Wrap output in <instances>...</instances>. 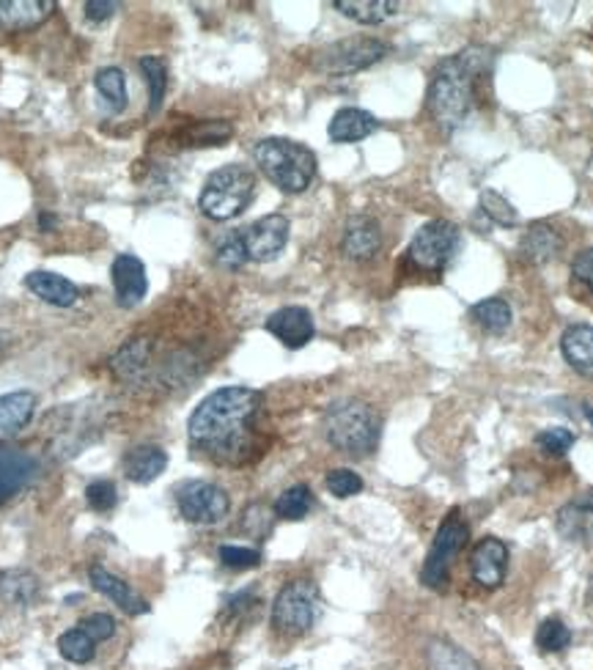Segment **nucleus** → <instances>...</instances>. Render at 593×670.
<instances>
[{
	"label": "nucleus",
	"instance_id": "obj_25",
	"mask_svg": "<svg viewBox=\"0 0 593 670\" xmlns=\"http://www.w3.org/2000/svg\"><path fill=\"white\" fill-rule=\"evenodd\" d=\"M563 248V239L558 237V231L547 223H536L525 231L522 242H519V253L525 256V261L530 264H545V261L556 259Z\"/></svg>",
	"mask_w": 593,
	"mask_h": 670
},
{
	"label": "nucleus",
	"instance_id": "obj_41",
	"mask_svg": "<svg viewBox=\"0 0 593 670\" xmlns=\"http://www.w3.org/2000/svg\"><path fill=\"white\" fill-rule=\"evenodd\" d=\"M77 627L86 629L97 644H105V640H110L116 635V618L108 616V613H91L83 622H77Z\"/></svg>",
	"mask_w": 593,
	"mask_h": 670
},
{
	"label": "nucleus",
	"instance_id": "obj_35",
	"mask_svg": "<svg viewBox=\"0 0 593 670\" xmlns=\"http://www.w3.org/2000/svg\"><path fill=\"white\" fill-rule=\"evenodd\" d=\"M569 644H572V633H569V627L561 618H547L539 627V633H536V646L541 651H550V655L569 649Z\"/></svg>",
	"mask_w": 593,
	"mask_h": 670
},
{
	"label": "nucleus",
	"instance_id": "obj_37",
	"mask_svg": "<svg viewBox=\"0 0 593 670\" xmlns=\"http://www.w3.org/2000/svg\"><path fill=\"white\" fill-rule=\"evenodd\" d=\"M220 563L234 572H242V569H254L261 563V552L254 547H237V544H223L220 547Z\"/></svg>",
	"mask_w": 593,
	"mask_h": 670
},
{
	"label": "nucleus",
	"instance_id": "obj_32",
	"mask_svg": "<svg viewBox=\"0 0 593 670\" xmlns=\"http://www.w3.org/2000/svg\"><path fill=\"white\" fill-rule=\"evenodd\" d=\"M58 651L64 660L75 662V666H86L97 655V640L86 633V629L75 627L58 638Z\"/></svg>",
	"mask_w": 593,
	"mask_h": 670
},
{
	"label": "nucleus",
	"instance_id": "obj_6",
	"mask_svg": "<svg viewBox=\"0 0 593 670\" xmlns=\"http://www.w3.org/2000/svg\"><path fill=\"white\" fill-rule=\"evenodd\" d=\"M319 613H322V596H319L316 583L292 580L272 602V627L278 635L296 638L316 624Z\"/></svg>",
	"mask_w": 593,
	"mask_h": 670
},
{
	"label": "nucleus",
	"instance_id": "obj_14",
	"mask_svg": "<svg viewBox=\"0 0 593 670\" xmlns=\"http://www.w3.org/2000/svg\"><path fill=\"white\" fill-rule=\"evenodd\" d=\"M508 547L500 539H481L470 555V572L481 588H500L506 580Z\"/></svg>",
	"mask_w": 593,
	"mask_h": 670
},
{
	"label": "nucleus",
	"instance_id": "obj_13",
	"mask_svg": "<svg viewBox=\"0 0 593 670\" xmlns=\"http://www.w3.org/2000/svg\"><path fill=\"white\" fill-rule=\"evenodd\" d=\"M110 275H114L116 300H119L121 309H136L138 303H143L149 292V278L147 267L138 256L121 253L110 267Z\"/></svg>",
	"mask_w": 593,
	"mask_h": 670
},
{
	"label": "nucleus",
	"instance_id": "obj_34",
	"mask_svg": "<svg viewBox=\"0 0 593 670\" xmlns=\"http://www.w3.org/2000/svg\"><path fill=\"white\" fill-rule=\"evenodd\" d=\"M313 508V495L305 484H296V487H289L281 498L276 500V514L281 519H289V522H296V519L308 517V511Z\"/></svg>",
	"mask_w": 593,
	"mask_h": 670
},
{
	"label": "nucleus",
	"instance_id": "obj_22",
	"mask_svg": "<svg viewBox=\"0 0 593 670\" xmlns=\"http://www.w3.org/2000/svg\"><path fill=\"white\" fill-rule=\"evenodd\" d=\"M377 127H379V121L374 119L368 110L341 108L338 114L330 119L327 136H330V141H335V143H357V141H363V138L371 136V132H377Z\"/></svg>",
	"mask_w": 593,
	"mask_h": 670
},
{
	"label": "nucleus",
	"instance_id": "obj_12",
	"mask_svg": "<svg viewBox=\"0 0 593 670\" xmlns=\"http://www.w3.org/2000/svg\"><path fill=\"white\" fill-rule=\"evenodd\" d=\"M39 465L25 449L0 445V506L20 495L36 476Z\"/></svg>",
	"mask_w": 593,
	"mask_h": 670
},
{
	"label": "nucleus",
	"instance_id": "obj_15",
	"mask_svg": "<svg viewBox=\"0 0 593 670\" xmlns=\"http://www.w3.org/2000/svg\"><path fill=\"white\" fill-rule=\"evenodd\" d=\"M55 0H0V31H33L53 17Z\"/></svg>",
	"mask_w": 593,
	"mask_h": 670
},
{
	"label": "nucleus",
	"instance_id": "obj_39",
	"mask_svg": "<svg viewBox=\"0 0 593 670\" xmlns=\"http://www.w3.org/2000/svg\"><path fill=\"white\" fill-rule=\"evenodd\" d=\"M327 489L335 495V498H352V495L363 493V478L357 476L355 471H346V467H338V471L327 473Z\"/></svg>",
	"mask_w": 593,
	"mask_h": 670
},
{
	"label": "nucleus",
	"instance_id": "obj_33",
	"mask_svg": "<svg viewBox=\"0 0 593 670\" xmlns=\"http://www.w3.org/2000/svg\"><path fill=\"white\" fill-rule=\"evenodd\" d=\"M427 660L432 670H481L462 649L445 644V640H434V644L429 646Z\"/></svg>",
	"mask_w": 593,
	"mask_h": 670
},
{
	"label": "nucleus",
	"instance_id": "obj_26",
	"mask_svg": "<svg viewBox=\"0 0 593 670\" xmlns=\"http://www.w3.org/2000/svg\"><path fill=\"white\" fill-rule=\"evenodd\" d=\"M39 596V577L36 574L25 572V569H9L0 574V599L6 605L28 607L33 605Z\"/></svg>",
	"mask_w": 593,
	"mask_h": 670
},
{
	"label": "nucleus",
	"instance_id": "obj_2",
	"mask_svg": "<svg viewBox=\"0 0 593 670\" xmlns=\"http://www.w3.org/2000/svg\"><path fill=\"white\" fill-rule=\"evenodd\" d=\"M492 55L486 47H467L448 55L429 83V114L443 132H456L467 121L478 97V80L489 72Z\"/></svg>",
	"mask_w": 593,
	"mask_h": 670
},
{
	"label": "nucleus",
	"instance_id": "obj_17",
	"mask_svg": "<svg viewBox=\"0 0 593 670\" xmlns=\"http://www.w3.org/2000/svg\"><path fill=\"white\" fill-rule=\"evenodd\" d=\"M379 248H382V228H379V223L368 215L349 217V223L344 228V239H341V250L346 253V259L368 261L379 253Z\"/></svg>",
	"mask_w": 593,
	"mask_h": 670
},
{
	"label": "nucleus",
	"instance_id": "obj_27",
	"mask_svg": "<svg viewBox=\"0 0 593 670\" xmlns=\"http://www.w3.org/2000/svg\"><path fill=\"white\" fill-rule=\"evenodd\" d=\"M333 6L360 25H379L399 11L396 0H333Z\"/></svg>",
	"mask_w": 593,
	"mask_h": 670
},
{
	"label": "nucleus",
	"instance_id": "obj_20",
	"mask_svg": "<svg viewBox=\"0 0 593 670\" xmlns=\"http://www.w3.org/2000/svg\"><path fill=\"white\" fill-rule=\"evenodd\" d=\"M556 528L563 539L578 541V544H589L593 541V495L567 502L558 511Z\"/></svg>",
	"mask_w": 593,
	"mask_h": 670
},
{
	"label": "nucleus",
	"instance_id": "obj_11",
	"mask_svg": "<svg viewBox=\"0 0 593 670\" xmlns=\"http://www.w3.org/2000/svg\"><path fill=\"white\" fill-rule=\"evenodd\" d=\"M289 217L283 215H267L261 220L250 223L248 228H242L239 239H242V248L248 261H272L281 256V250L289 242Z\"/></svg>",
	"mask_w": 593,
	"mask_h": 670
},
{
	"label": "nucleus",
	"instance_id": "obj_16",
	"mask_svg": "<svg viewBox=\"0 0 593 670\" xmlns=\"http://www.w3.org/2000/svg\"><path fill=\"white\" fill-rule=\"evenodd\" d=\"M267 331L276 335L283 346H289V349H302L313 338V333H316V325H313L311 311L302 309V305H287V309L276 311L267 320Z\"/></svg>",
	"mask_w": 593,
	"mask_h": 670
},
{
	"label": "nucleus",
	"instance_id": "obj_8",
	"mask_svg": "<svg viewBox=\"0 0 593 670\" xmlns=\"http://www.w3.org/2000/svg\"><path fill=\"white\" fill-rule=\"evenodd\" d=\"M388 55V44L379 42V39L368 36H355V39H341V42L327 44L324 50H319L313 66L319 72H327V75H352V72H360L374 66L377 61H382Z\"/></svg>",
	"mask_w": 593,
	"mask_h": 670
},
{
	"label": "nucleus",
	"instance_id": "obj_30",
	"mask_svg": "<svg viewBox=\"0 0 593 670\" xmlns=\"http://www.w3.org/2000/svg\"><path fill=\"white\" fill-rule=\"evenodd\" d=\"M470 314H473V320L478 322V325L484 327L486 333H495V335L506 333L508 327H511V320H514L511 305H508L506 300H500V298L481 300V303L473 305V311H470Z\"/></svg>",
	"mask_w": 593,
	"mask_h": 670
},
{
	"label": "nucleus",
	"instance_id": "obj_7",
	"mask_svg": "<svg viewBox=\"0 0 593 670\" xmlns=\"http://www.w3.org/2000/svg\"><path fill=\"white\" fill-rule=\"evenodd\" d=\"M459 242H462V234H459V228L451 220H432L418 228L410 248H407V259L418 270L440 272L451 264V259L459 250Z\"/></svg>",
	"mask_w": 593,
	"mask_h": 670
},
{
	"label": "nucleus",
	"instance_id": "obj_18",
	"mask_svg": "<svg viewBox=\"0 0 593 670\" xmlns=\"http://www.w3.org/2000/svg\"><path fill=\"white\" fill-rule=\"evenodd\" d=\"M88 580H91V585L99 591V594L108 596L114 605H119L121 610L130 613V616H143V613H149V602L143 599L127 580L116 577V574L108 572L105 566H91Z\"/></svg>",
	"mask_w": 593,
	"mask_h": 670
},
{
	"label": "nucleus",
	"instance_id": "obj_10",
	"mask_svg": "<svg viewBox=\"0 0 593 670\" xmlns=\"http://www.w3.org/2000/svg\"><path fill=\"white\" fill-rule=\"evenodd\" d=\"M176 506L187 522L193 525H215L231 508L226 489H220L212 482H187L179 487Z\"/></svg>",
	"mask_w": 593,
	"mask_h": 670
},
{
	"label": "nucleus",
	"instance_id": "obj_43",
	"mask_svg": "<svg viewBox=\"0 0 593 670\" xmlns=\"http://www.w3.org/2000/svg\"><path fill=\"white\" fill-rule=\"evenodd\" d=\"M572 278L578 287H583L585 294L593 298V248L578 253V259L572 261Z\"/></svg>",
	"mask_w": 593,
	"mask_h": 670
},
{
	"label": "nucleus",
	"instance_id": "obj_46",
	"mask_svg": "<svg viewBox=\"0 0 593 670\" xmlns=\"http://www.w3.org/2000/svg\"><path fill=\"white\" fill-rule=\"evenodd\" d=\"M589 605L593 607V577H591V583H589Z\"/></svg>",
	"mask_w": 593,
	"mask_h": 670
},
{
	"label": "nucleus",
	"instance_id": "obj_36",
	"mask_svg": "<svg viewBox=\"0 0 593 670\" xmlns=\"http://www.w3.org/2000/svg\"><path fill=\"white\" fill-rule=\"evenodd\" d=\"M481 209H484V215L492 217L497 226H517L519 223L517 209H514L500 193H495V190H484V193H481Z\"/></svg>",
	"mask_w": 593,
	"mask_h": 670
},
{
	"label": "nucleus",
	"instance_id": "obj_19",
	"mask_svg": "<svg viewBox=\"0 0 593 670\" xmlns=\"http://www.w3.org/2000/svg\"><path fill=\"white\" fill-rule=\"evenodd\" d=\"M36 393L31 390H11L0 396V440H9L20 434L36 412Z\"/></svg>",
	"mask_w": 593,
	"mask_h": 670
},
{
	"label": "nucleus",
	"instance_id": "obj_31",
	"mask_svg": "<svg viewBox=\"0 0 593 670\" xmlns=\"http://www.w3.org/2000/svg\"><path fill=\"white\" fill-rule=\"evenodd\" d=\"M138 66H141L143 80H147L149 88V116H154L162 108V99H165L168 91V66L160 55H143Z\"/></svg>",
	"mask_w": 593,
	"mask_h": 670
},
{
	"label": "nucleus",
	"instance_id": "obj_29",
	"mask_svg": "<svg viewBox=\"0 0 593 670\" xmlns=\"http://www.w3.org/2000/svg\"><path fill=\"white\" fill-rule=\"evenodd\" d=\"M234 136V127L228 125V121H195V125H190L187 130L179 136V141H182V147H223L226 141H231Z\"/></svg>",
	"mask_w": 593,
	"mask_h": 670
},
{
	"label": "nucleus",
	"instance_id": "obj_45",
	"mask_svg": "<svg viewBox=\"0 0 593 670\" xmlns=\"http://www.w3.org/2000/svg\"><path fill=\"white\" fill-rule=\"evenodd\" d=\"M55 223H58V220H55L53 215H47V212H44V215H39V228H42L44 234H50V231H53V228H55Z\"/></svg>",
	"mask_w": 593,
	"mask_h": 670
},
{
	"label": "nucleus",
	"instance_id": "obj_38",
	"mask_svg": "<svg viewBox=\"0 0 593 670\" xmlns=\"http://www.w3.org/2000/svg\"><path fill=\"white\" fill-rule=\"evenodd\" d=\"M536 445H539L545 454L563 456L574 445V434L563 426H552V429H545V432L536 434Z\"/></svg>",
	"mask_w": 593,
	"mask_h": 670
},
{
	"label": "nucleus",
	"instance_id": "obj_23",
	"mask_svg": "<svg viewBox=\"0 0 593 670\" xmlns=\"http://www.w3.org/2000/svg\"><path fill=\"white\" fill-rule=\"evenodd\" d=\"M25 287L31 289L39 300L55 305V309H69V305H75L77 298H80L75 283L66 281L64 275H55V272L47 270H39L25 275Z\"/></svg>",
	"mask_w": 593,
	"mask_h": 670
},
{
	"label": "nucleus",
	"instance_id": "obj_21",
	"mask_svg": "<svg viewBox=\"0 0 593 670\" xmlns=\"http://www.w3.org/2000/svg\"><path fill=\"white\" fill-rule=\"evenodd\" d=\"M125 476L132 484H151L165 473L168 454L160 445H136L125 454Z\"/></svg>",
	"mask_w": 593,
	"mask_h": 670
},
{
	"label": "nucleus",
	"instance_id": "obj_4",
	"mask_svg": "<svg viewBox=\"0 0 593 670\" xmlns=\"http://www.w3.org/2000/svg\"><path fill=\"white\" fill-rule=\"evenodd\" d=\"M379 418L366 401L341 399L324 415V434L341 454L368 456L379 443Z\"/></svg>",
	"mask_w": 593,
	"mask_h": 670
},
{
	"label": "nucleus",
	"instance_id": "obj_3",
	"mask_svg": "<svg viewBox=\"0 0 593 670\" xmlns=\"http://www.w3.org/2000/svg\"><path fill=\"white\" fill-rule=\"evenodd\" d=\"M254 158L259 171L276 184L281 193H302L316 176V154L289 138H265L256 143Z\"/></svg>",
	"mask_w": 593,
	"mask_h": 670
},
{
	"label": "nucleus",
	"instance_id": "obj_1",
	"mask_svg": "<svg viewBox=\"0 0 593 670\" xmlns=\"http://www.w3.org/2000/svg\"><path fill=\"white\" fill-rule=\"evenodd\" d=\"M261 393L250 388H220L206 396L187 421L190 445L220 465H242L259 443Z\"/></svg>",
	"mask_w": 593,
	"mask_h": 670
},
{
	"label": "nucleus",
	"instance_id": "obj_28",
	"mask_svg": "<svg viewBox=\"0 0 593 670\" xmlns=\"http://www.w3.org/2000/svg\"><path fill=\"white\" fill-rule=\"evenodd\" d=\"M94 86H97L99 97L105 99L110 114H121L130 102V94H127V77L119 66H105L94 77Z\"/></svg>",
	"mask_w": 593,
	"mask_h": 670
},
{
	"label": "nucleus",
	"instance_id": "obj_24",
	"mask_svg": "<svg viewBox=\"0 0 593 670\" xmlns=\"http://www.w3.org/2000/svg\"><path fill=\"white\" fill-rule=\"evenodd\" d=\"M563 357L569 366L583 377L593 379V327L591 325H572L561 338Z\"/></svg>",
	"mask_w": 593,
	"mask_h": 670
},
{
	"label": "nucleus",
	"instance_id": "obj_42",
	"mask_svg": "<svg viewBox=\"0 0 593 670\" xmlns=\"http://www.w3.org/2000/svg\"><path fill=\"white\" fill-rule=\"evenodd\" d=\"M245 261H248V256H245V248H242V239H239V234H231V237L223 239L220 248H217V264L226 267V270H239Z\"/></svg>",
	"mask_w": 593,
	"mask_h": 670
},
{
	"label": "nucleus",
	"instance_id": "obj_5",
	"mask_svg": "<svg viewBox=\"0 0 593 670\" xmlns=\"http://www.w3.org/2000/svg\"><path fill=\"white\" fill-rule=\"evenodd\" d=\"M256 195V173L248 165H223L206 176L198 195V209L209 220L226 223L242 215Z\"/></svg>",
	"mask_w": 593,
	"mask_h": 670
},
{
	"label": "nucleus",
	"instance_id": "obj_44",
	"mask_svg": "<svg viewBox=\"0 0 593 670\" xmlns=\"http://www.w3.org/2000/svg\"><path fill=\"white\" fill-rule=\"evenodd\" d=\"M116 9H119V3H114V0H86L83 3V14H86L88 22L110 20L116 14Z\"/></svg>",
	"mask_w": 593,
	"mask_h": 670
},
{
	"label": "nucleus",
	"instance_id": "obj_9",
	"mask_svg": "<svg viewBox=\"0 0 593 670\" xmlns=\"http://www.w3.org/2000/svg\"><path fill=\"white\" fill-rule=\"evenodd\" d=\"M467 536H470L467 522L459 517V511L448 514L445 522L440 525L438 536H434L432 547H429L427 563H423L421 569V583L427 585V588L434 591L445 588L453 558H456L459 552H462V547L467 544Z\"/></svg>",
	"mask_w": 593,
	"mask_h": 670
},
{
	"label": "nucleus",
	"instance_id": "obj_40",
	"mask_svg": "<svg viewBox=\"0 0 593 670\" xmlns=\"http://www.w3.org/2000/svg\"><path fill=\"white\" fill-rule=\"evenodd\" d=\"M86 502L94 508V511H99V514L116 508V502H119V493H116L114 482H105V478H99V482L88 484V487H86Z\"/></svg>",
	"mask_w": 593,
	"mask_h": 670
}]
</instances>
